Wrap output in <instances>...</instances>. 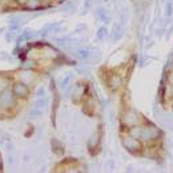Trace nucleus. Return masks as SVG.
<instances>
[{"instance_id": "f257e3e1", "label": "nucleus", "mask_w": 173, "mask_h": 173, "mask_svg": "<svg viewBox=\"0 0 173 173\" xmlns=\"http://www.w3.org/2000/svg\"><path fill=\"white\" fill-rule=\"evenodd\" d=\"M13 92L9 89H3L0 92V108L7 109L9 107H12L15 104V97H13Z\"/></svg>"}, {"instance_id": "f03ea898", "label": "nucleus", "mask_w": 173, "mask_h": 173, "mask_svg": "<svg viewBox=\"0 0 173 173\" xmlns=\"http://www.w3.org/2000/svg\"><path fill=\"white\" fill-rule=\"evenodd\" d=\"M13 95L18 97H25L28 95V87L25 85V83H16L13 85Z\"/></svg>"}, {"instance_id": "7ed1b4c3", "label": "nucleus", "mask_w": 173, "mask_h": 173, "mask_svg": "<svg viewBox=\"0 0 173 173\" xmlns=\"http://www.w3.org/2000/svg\"><path fill=\"white\" fill-rule=\"evenodd\" d=\"M139 120V116L136 114L135 112H129L127 114V117H125V123H128V124H135L136 121Z\"/></svg>"}, {"instance_id": "20e7f679", "label": "nucleus", "mask_w": 173, "mask_h": 173, "mask_svg": "<svg viewBox=\"0 0 173 173\" xmlns=\"http://www.w3.org/2000/svg\"><path fill=\"white\" fill-rule=\"evenodd\" d=\"M20 79H22V81L27 84L29 80H32V73L31 72H23L20 73Z\"/></svg>"}, {"instance_id": "39448f33", "label": "nucleus", "mask_w": 173, "mask_h": 173, "mask_svg": "<svg viewBox=\"0 0 173 173\" xmlns=\"http://www.w3.org/2000/svg\"><path fill=\"white\" fill-rule=\"evenodd\" d=\"M25 6H27V8H32V9H36L39 6H40V3H39V0H27V3H25Z\"/></svg>"}, {"instance_id": "423d86ee", "label": "nucleus", "mask_w": 173, "mask_h": 173, "mask_svg": "<svg viewBox=\"0 0 173 173\" xmlns=\"http://www.w3.org/2000/svg\"><path fill=\"white\" fill-rule=\"evenodd\" d=\"M120 83H121V80H120V77H117V76H113V79L111 80V84L113 87H119Z\"/></svg>"}, {"instance_id": "0eeeda50", "label": "nucleus", "mask_w": 173, "mask_h": 173, "mask_svg": "<svg viewBox=\"0 0 173 173\" xmlns=\"http://www.w3.org/2000/svg\"><path fill=\"white\" fill-rule=\"evenodd\" d=\"M7 84H8V81L6 80V79H0V92H2L3 89H6Z\"/></svg>"}, {"instance_id": "6e6552de", "label": "nucleus", "mask_w": 173, "mask_h": 173, "mask_svg": "<svg viewBox=\"0 0 173 173\" xmlns=\"http://www.w3.org/2000/svg\"><path fill=\"white\" fill-rule=\"evenodd\" d=\"M76 55H77L79 57H81V59H84V57H87L89 53H88V51H79Z\"/></svg>"}, {"instance_id": "1a4fd4ad", "label": "nucleus", "mask_w": 173, "mask_h": 173, "mask_svg": "<svg viewBox=\"0 0 173 173\" xmlns=\"http://www.w3.org/2000/svg\"><path fill=\"white\" fill-rule=\"evenodd\" d=\"M32 67H33V63L32 61H24V64H23L24 69H29V68H32Z\"/></svg>"}, {"instance_id": "9d476101", "label": "nucleus", "mask_w": 173, "mask_h": 173, "mask_svg": "<svg viewBox=\"0 0 173 173\" xmlns=\"http://www.w3.org/2000/svg\"><path fill=\"white\" fill-rule=\"evenodd\" d=\"M105 33H107L105 28H100V31H99V32H97V38H99V39H101V38H103V36L105 35Z\"/></svg>"}, {"instance_id": "9b49d317", "label": "nucleus", "mask_w": 173, "mask_h": 173, "mask_svg": "<svg viewBox=\"0 0 173 173\" xmlns=\"http://www.w3.org/2000/svg\"><path fill=\"white\" fill-rule=\"evenodd\" d=\"M91 3H92V0H87V2L84 3V7H85V8H88V7L91 6Z\"/></svg>"}, {"instance_id": "f8f14e48", "label": "nucleus", "mask_w": 173, "mask_h": 173, "mask_svg": "<svg viewBox=\"0 0 173 173\" xmlns=\"http://www.w3.org/2000/svg\"><path fill=\"white\" fill-rule=\"evenodd\" d=\"M44 95V89H43V88H40V89L38 91V96H43Z\"/></svg>"}]
</instances>
